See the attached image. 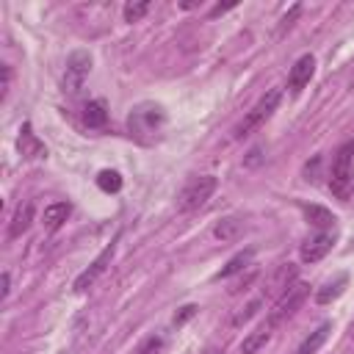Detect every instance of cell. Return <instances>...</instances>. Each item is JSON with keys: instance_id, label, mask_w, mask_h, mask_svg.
<instances>
[{"instance_id": "obj_28", "label": "cell", "mask_w": 354, "mask_h": 354, "mask_svg": "<svg viewBox=\"0 0 354 354\" xmlns=\"http://www.w3.org/2000/svg\"><path fill=\"white\" fill-rule=\"evenodd\" d=\"M8 290H11V274H8V271H3V299L8 296Z\"/></svg>"}, {"instance_id": "obj_1", "label": "cell", "mask_w": 354, "mask_h": 354, "mask_svg": "<svg viewBox=\"0 0 354 354\" xmlns=\"http://www.w3.org/2000/svg\"><path fill=\"white\" fill-rule=\"evenodd\" d=\"M279 100H282V91L279 88H271L268 94H263L257 102H254V108L252 111H246V116L232 127V138L235 141H241V138H246L249 133H254L274 111H277V105H279Z\"/></svg>"}, {"instance_id": "obj_7", "label": "cell", "mask_w": 354, "mask_h": 354, "mask_svg": "<svg viewBox=\"0 0 354 354\" xmlns=\"http://www.w3.org/2000/svg\"><path fill=\"white\" fill-rule=\"evenodd\" d=\"M332 246H335V232H318V235H313L310 241L301 243L299 254H301L304 263H318L332 252Z\"/></svg>"}, {"instance_id": "obj_14", "label": "cell", "mask_w": 354, "mask_h": 354, "mask_svg": "<svg viewBox=\"0 0 354 354\" xmlns=\"http://www.w3.org/2000/svg\"><path fill=\"white\" fill-rule=\"evenodd\" d=\"M329 332H332V324H321L315 332H310V335L301 340V346L296 348V354H318V348L326 343Z\"/></svg>"}, {"instance_id": "obj_13", "label": "cell", "mask_w": 354, "mask_h": 354, "mask_svg": "<svg viewBox=\"0 0 354 354\" xmlns=\"http://www.w3.org/2000/svg\"><path fill=\"white\" fill-rule=\"evenodd\" d=\"M346 285H348V277H346V274H340V277L324 282V285L315 290V301H318V304H329V301H335L337 296H343Z\"/></svg>"}, {"instance_id": "obj_22", "label": "cell", "mask_w": 354, "mask_h": 354, "mask_svg": "<svg viewBox=\"0 0 354 354\" xmlns=\"http://www.w3.org/2000/svg\"><path fill=\"white\" fill-rule=\"evenodd\" d=\"M147 11H149V3L147 0L144 3H127L124 6V22H138Z\"/></svg>"}, {"instance_id": "obj_17", "label": "cell", "mask_w": 354, "mask_h": 354, "mask_svg": "<svg viewBox=\"0 0 354 354\" xmlns=\"http://www.w3.org/2000/svg\"><path fill=\"white\" fill-rule=\"evenodd\" d=\"M243 232V221L241 218H221L216 227H213V235L218 238V241H235L238 235Z\"/></svg>"}, {"instance_id": "obj_6", "label": "cell", "mask_w": 354, "mask_h": 354, "mask_svg": "<svg viewBox=\"0 0 354 354\" xmlns=\"http://www.w3.org/2000/svg\"><path fill=\"white\" fill-rule=\"evenodd\" d=\"M113 252H116V243H108L100 254H97V260L75 279V290H86V288H91L102 274H105V268H108V263H111V257H113Z\"/></svg>"}, {"instance_id": "obj_29", "label": "cell", "mask_w": 354, "mask_h": 354, "mask_svg": "<svg viewBox=\"0 0 354 354\" xmlns=\"http://www.w3.org/2000/svg\"><path fill=\"white\" fill-rule=\"evenodd\" d=\"M257 155H260V149H252V152H249V160H246V163H249V166H254V163H257Z\"/></svg>"}, {"instance_id": "obj_5", "label": "cell", "mask_w": 354, "mask_h": 354, "mask_svg": "<svg viewBox=\"0 0 354 354\" xmlns=\"http://www.w3.org/2000/svg\"><path fill=\"white\" fill-rule=\"evenodd\" d=\"M88 69H91V55H88L86 50H75V53L66 58V69H64V91L75 94V91L83 86Z\"/></svg>"}, {"instance_id": "obj_11", "label": "cell", "mask_w": 354, "mask_h": 354, "mask_svg": "<svg viewBox=\"0 0 354 354\" xmlns=\"http://www.w3.org/2000/svg\"><path fill=\"white\" fill-rule=\"evenodd\" d=\"M69 213H72L69 202H53V205L44 207V213H41V224H44L50 232H55L58 227H64V221L69 218Z\"/></svg>"}, {"instance_id": "obj_23", "label": "cell", "mask_w": 354, "mask_h": 354, "mask_svg": "<svg viewBox=\"0 0 354 354\" xmlns=\"http://www.w3.org/2000/svg\"><path fill=\"white\" fill-rule=\"evenodd\" d=\"M260 304H263L260 299L249 301V304H246V307H243L241 313H235V315H232V326H241V324H246V321H249V318H252V315H254V313L260 310Z\"/></svg>"}, {"instance_id": "obj_8", "label": "cell", "mask_w": 354, "mask_h": 354, "mask_svg": "<svg viewBox=\"0 0 354 354\" xmlns=\"http://www.w3.org/2000/svg\"><path fill=\"white\" fill-rule=\"evenodd\" d=\"M313 72H315V58L313 55H301L293 66H290V75H288V88L293 91V94H299L307 83H310V77H313Z\"/></svg>"}, {"instance_id": "obj_27", "label": "cell", "mask_w": 354, "mask_h": 354, "mask_svg": "<svg viewBox=\"0 0 354 354\" xmlns=\"http://www.w3.org/2000/svg\"><path fill=\"white\" fill-rule=\"evenodd\" d=\"M299 11H301V6H293V8H290V14H285V17H282V30L293 25V19L299 17Z\"/></svg>"}, {"instance_id": "obj_10", "label": "cell", "mask_w": 354, "mask_h": 354, "mask_svg": "<svg viewBox=\"0 0 354 354\" xmlns=\"http://www.w3.org/2000/svg\"><path fill=\"white\" fill-rule=\"evenodd\" d=\"M17 147H19V152H22V158H44L47 155V147L33 136V130H30V124L25 122L22 124V130H19V138H17Z\"/></svg>"}, {"instance_id": "obj_3", "label": "cell", "mask_w": 354, "mask_h": 354, "mask_svg": "<svg viewBox=\"0 0 354 354\" xmlns=\"http://www.w3.org/2000/svg\"><path fill=\"white\" fill-rule=\"evenodd\" d=\"M351 160H354V141H346L332 160V180H329L332 191L340 199H346L351 194Z\"/></svg>"}, {"instance_id": "obj_25", "label": "cell", "mask_w": 354, "mask_h": 354, "mask_svg": "<svg viewBox=\"0 0 354 354\" xmlns=\"http://www.w3.org/2000/svg\"><path fill=\"white\" fill-rule=\"evenodd\" d=\"M0 72H3V86H0V100H6V94H8V86H11V66H8V64H3V66H0Z\"/></svg>"}, {"instance_id": "obj_18", "label": "cell", "mask_w": 354, "mask_h": 354, "mask_svg": "<svg viewBox=\"0 0 354 354\" xmlns=\"http://www.w3.org/2000/svg\"><path fill=\"white\" fill-rule=\"evenodd\" d=\"M252 257H254V249H246V252H238L235 257H230L227 260V266L216 274L218 279H227V277H232V274H238V271H243L249 263H252Z\"/></svg>"}, {"instance_id": "obj_24", "label": "cell", "mask_w": 354, "mask_h": 354, "mask_svg": "<svg viewBox=\"0 0 354 354\" xmlns=\"http://www.w3.org/2000/svg\"><path fill=\"white\" fill-rule=\"evenodd\" d=\"M196 304H185V307H180V313H174V326H183L188 318H194L196 315Z\"/></svg>"}, {"instance_id": "obj_2", "label": "cell", "mask_w": 354, "mask_h": 354, "mask_svg": "<svg viewBox=\"0 0 354 354\" xmlns=\"http://www.w3.org/2000/svg\"><path fill=\"white\" fill-rule=\"evenodd\" d=\"M216 185H218V180L213 177V174H199V177H191L185 185H183V191L177 194V210L180 213H191V210H199L210 196H213V191H216Z\"/></svg>"}, {"instance_id": "obj_15", "label": "cell", "mask_w": 354, "mask_h": 354, "mask_svg": "<svg viewBox=\"0 0 354 354\" xmlns=\"http://www.w3.org/2000/svg\"><path fill=\"white\" fill-rule=\"evenodd\" d=\"M301 213H304L307 224L321 227L324 232H326V227H332V224H335V216H332L326 207H321V205H301Z\"/></svg>"}, {"instance_id": "obj_19", "label": "cell", "mask_w": 354, "mask_h": 354, "mask_svg": "<svg viewBox=\"0 0 354 354\" xmlns=\"http://www.w3.org/2000/svg\"><path fill=\"white\" fill-rule=\"evenodd\" d=\"M105 119H108V111H105V105H102L100 100H94V102H88V105L83 108V122H86L88 127H102Z\"/></svg>"}, {"instance_id": "obj_20", "label": "cell", "mask_w": 354, "mask_h": 354, "mask_svg": "<svg viewBox=\"0 0 354 354\" xmlns=\"http://www.w3.org/2000/svg\"><path fill=\"white\" fill-rule=\"evenodd\" d=\"M97 185H100L102 191H108V194H116V191L122 188V177H119L116 171H111V169H102V171L97 174Z\"/></svg>"}, {"instance_id": "obj_9", "label": "cell", "mask_w": 354, "mask_h": 354, "mask_svg": "<svg viewBox=\"0 0 354 354\" xmlns=\"http://www.w3.org/2000/svg\"><path fill=\"white\" fill-rule=\"evenodd\" d=\"M293 279H296V266H293V263H282V266H277V271L271 274V279H268V285H266V293L282 296L285 290L293 288Z\"/></svg>"}, {"instance_id": "obj_16", "label": "cell", "mask_w": 354, "mask_h": 354, "mask_svg": "<svg viewBox=\"0 0 354 354\" xmlns=\"http://www.w3.org/2000/svg\"><path fill=\"white\" fill-rule=\"evenodd\" d=\"M268 340H271V326L266 324V326H260V329L249 332V335L241 340V351H243V354H257Z\"/></svg>"}, {"instance_id": "obj_21", "label": "cell", "mask_w": 354, "mask_h": 354, "mask_svg": "<svg viewBox=\"0 0 354 354\" xmlns=\"http://www.w3.org/2000/svg\"><path fill=\"white\" fill-rule=\"evenodd\" d=\"M160 348H163V337H160V335H147V337L136 346L133 354H160Z\"/></svg>"}, {"instance_id": "obj_12", "label": "cell", "mask_w": 354, "mask_h": 354, "mask_svg": "<svg viewBox=\"0 0 354 354\" xmlns=\"http://www.w3.org/2000/svg\"><path fill=\"white\" fill-rule=\"evenodd\" d=\"M30 221H33V205H30V202H25V205H19V207L14 210V216H11L8 238H19L22 232H28Z\"/></svg>"}, {"instance_id": "obj_4", "label": "cell", "mask_w": 354, "mask_h": 354, "mask_svg": "<svg viewBox=\"0 0 354 354\" xmlns=\"http://www.w3.org/2000/svg\"><path fill=\"white\" fill-rule=\"evenodd\" d=\"M304 299H307V285H304V282H296L290 290H285V293L277 299V304H274V310H271V315H268V326L274 329L279 321L290 318V315L301 307Z\"/></svg>"}, {"instance_id": "obj_26", "label": "cell", "mask_w": 354, "mask_h": 354, "mask_svg": "<svg viewBox=\"0 0 354 354\" xmlns=\"http://www.w3.org/2000/svg\"><path fill=\"white\" fill-rule=\"evenodd\" d=\"M235 6H238L235 0H232V3H218V6H213V8H210V17H218V14H224V11H232Z\"/></svg>"}]
</instances>
